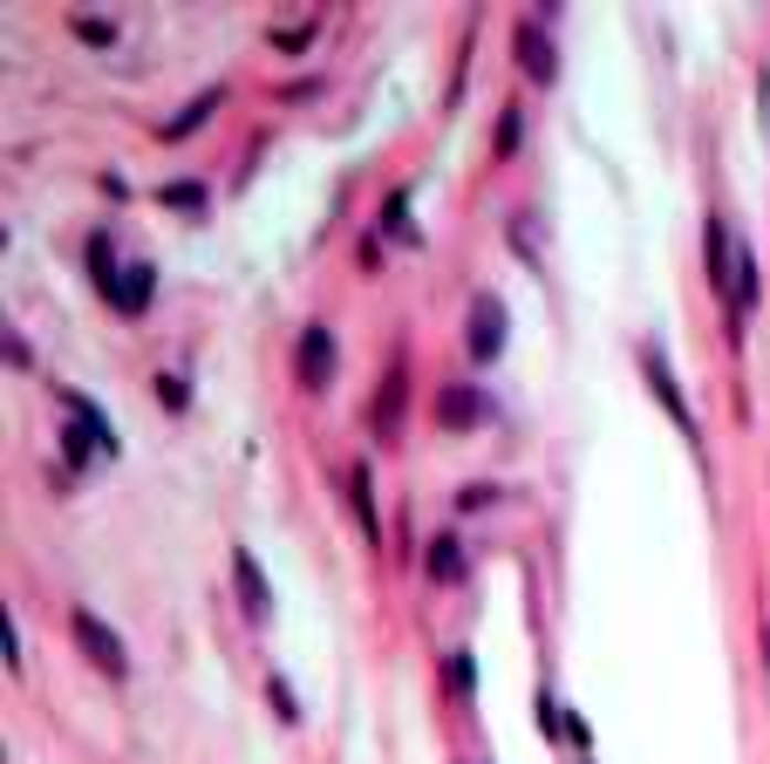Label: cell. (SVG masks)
<instances>
[{"mask_svg": "<svg viewBox=\"0 0 770 764\" xmlns=\"http://www.w3.org/2000/svg\"><path fill=\"white\" fill-rule=\"evenodd\" d=\"M68 628H75V641H83V656H89L103 676H124V669H130V649H124V635H116V628H109L96 608H75V615H68Z\"/></svg>", "mask_w": 770, "mask_h": 764, "instance_id": "cell-1", "label": "cell"}, {"mask_svg": "<svg viewBox=\"0 0 770 764\" xmlns=\"http://www.w3.org/2000/svg\"><path fill=\"white\" fill-rule=\"evenodd\" d=\"M498 348H505V301L498 294H477L471 301V355L492 362Z\"/></svg>", "mask_w": 770, "mask_h": 764, "instance_id": "cell-2", "label": "cell"}, {"mask_svg": "<svg viewBox=\"0 0 770 764\" xmlns=\"http://www.w3.org/2000/svg\"><path fill=\"white\" fill-rule=\"evenodd\" d=\"M511 49H518V69L532 75L539 90H546L552 75H559V55H552V42H546V28H539V21H525V28L511 34Z\"/></svg>", "mask_w": 770, "mask_h": 764, "instance_id": "cell-3", "label": "cell"}, {"mask_svg": "<svg viewBox=\"0 0 770 764\" xmlns=\"http://www.w3.org/2000/svg\"><path fill=\"white\" fill-rule=\"evenodd\" d=\"M641 369H647V383H655V396H662V410L682 423V437H688V444H696V417H688V404H682V383L668 376V362H662V348H647L641 355Z\"/></svg>", "mask_w": 770, "mask_h": 764, "instance_id": "cell-4", "label": "cell"}, {"mask_svg": "<svg viewBox=\"0 0 770 764\" xmlns=\"http://www.w3.org/2000/svg\"><path fill=\"white\" fill-rule=\"evenodd\" d=\"M300 383L307 389H328L335 383V335L328 328H307L300 335Z\"/></svg>", "mask_w": 770, "mask_h": 764, "instance_id": "cell-5", "label": "cell"}, {"mask_svg": "<svg viewBox=\"0 0 770 764\" xmlns=\"http://www.w3.org/2000/svg\"><path fill=\"white\" fill-rule=\"evenodd\" d=\"M232 580H239V600H246V615L266 621V615H273V594H266V574H260V559H253L246 546L232 553Z\"/></svg>", "mask_w": 770, "mask_h": 764, "instance_id": "cell-6", "label": "cell"}, {"mask_svg": "<svg viewBox=\"0 0 770 764\" xmlns=\"http://www.w3.org/2000/svg\"><path fill=\"white\" fill-rule=\"evenodd\" d=\"M103 294H109L116 307H124V314H144V307H150V266H124V273H116Z\"/></svg>", "mask_w": 770, "mask_h": 764, "instance_id": "cell-7", "label": "cell"}, {"mask_svg": "<svg viewBox=\"0 0 770 764\" xmlns=\"http://www.w3.org/2000/svg\"><path fill=\"white\" fill-rule=\"evenodd\" d=\"M457 574H464V546H457V533L430 540V580H443V587H451Z\"/></svg>", "mask_w": 770, "mask_h": 764, "instance_id": "cell-8", "label": "cell"}, {"mask_svg": "<svg viewBox=\"0 0 770 764\" xmlns=\"http://www.w3.org/2000/svg\"><path fill=\"white\" fill-rule=\"evenodd\" d=\"M68 410H75V423L89 430V444H96V451H116V430L103 423V410L89 404V396H75V389H68Z\"/></svg>", "mask_w": 770, "mask_h": 764, "instance_id": "cell-9", "label": "cell"}, {"mask_svg": "<svg viewBox=\"0 0 770 764\" xmlns=\"http://www.w3.org/2000/svg\"><path fill=\"white\" fill-rule=\"evenodd\" d=\"M729 253H737L729 219H709V280H716V287H729Z\"/></svg>", "mask_w": 770, "mask_h": 764, "instance_id": "cell-10", "label": "cell"}, {"mask_svg": "<svg viewBox=\"0 0 770 764\" xmlns=\"http://www.w3.org/2000/svg\"><path fill=\"white\" fill-rule=\"evenodd\" d=\"M477 417H484V396L471 383H457L451 396H443V423H477Z\"/></svg>", "mask_w": 770, "mask_h": 764, "instance_id": "cell-11", "label": "cell"}, {"mask_svg": "<svg viewBox=\"0 0 770 764\" xmlns=\"http://www.w3.org/2000/svg\"><path fill=\"white\" fill-rule=\"evenodd\" d=\"M219 103H225V90H205V96H198L191 109H178V116H171V124H165V137H184V130H198V124H205V116H212Z\"/></svg>", "mask_w": 770, "mask_h": 764, "instance_id": "cell-12", "label": "cell"}, {"mask_svg": "<svg viewBox=\"0 0 770 764\" xmlns=\"http://www.w3.org/2000/svg\"><path fill=\"white\" fill-rule=\"evenodd\" d=\"M348 492H355L348 505H355V519H361V533L376 540V505H369V464H355V471H348Z\"/></svg>", "mask_w": 770, "mask_h": 764, "instance_id": "cell-13", "label": "cell"}, {"mask_svg": "<svg viewBox=\"0 0 770 764\" xmlns=\"http://www.w3.org/2000/svg\"><path fill=\"white\" fill-rule=\"evenodd\" d=\"M266 697H273V710H279V723H300V697H294V690H287V682H279V676L266 682Z\"/></svg>", "mask_w": 770, "mask_h": 764, "instance_id": "cell-14", "label": "cell"}, {"mask_svg": "<svg viewBox=\"0 0 770 764\" xmlns=\"http://www.w3.org/2000/svg\"><path fill=\"white\" fill-rule=\"evenodd\" d=\"M402 226H410V191H395L389 212H382V232H402Z\"/></svg>", "mask_w": 770, "mask_h": 764, "instance_id": "cell-15", "label": "cell"}, {"mask_svg": "<svg viewBox=\"0 0 770 764\" xmlns=\"http://www.w3.org/2000/svg\"><path fill=\"white\" fill-rule=\"evenodd\" d=\"M492 499H498L492 485H464V492H457V512H484V505H492Z\"/></svg>", "mask_w": 770, "mask_h": 764, "instance_id": "cell-16", "label": "cell"}, {"mask_svg": "<svg viewBox=\"0 0 770 764\" xmlns=\"http://www.w3.org/2000/svg\"><path fill=\"white\" fill-rule=\"evenodd\" d=\"M157 396H165V410H184V383L178 376H157Z\"/></svg>", "mask_w": 770, "mask_h": 764, "instance_id": "cell-17", "label": "cell"}, {"mask_svg": "<svg viewBox=\"0 0 770 764\" xmlns=\"http://www.w3.org/2000/svg\"><path fill=\"white\" fill-rule=\"evenodd\" d=\"M518 130H525V124H518V109H505V124H498V150H511V144H518Z\"/></svg>", "mask_w": 770, "mask_h": 764, "instance_id": "cell-18", "label": "cell"}]
</instances>
